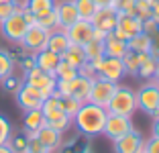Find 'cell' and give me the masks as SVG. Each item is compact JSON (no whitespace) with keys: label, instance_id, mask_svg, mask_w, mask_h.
<instances>
[{"label":"cell","instance_id":"1","mask_svg":"<svg viewBox=\"0 0 159 153\" xmlns=\"http://www.w3.org/2000/svg\"><path fill=\"white\" fill-rule=\"evenodd\" d=\"M106 116H108V110L104 106L84 102L80 106V110L75 112V116L71 118V123L84 137H98V135H102Z\"/></svg>","mask_w":159,"mask_h":153},{"label":"cell","instance_id":"2","mask_svg":"<svg viewBox=\"0 0 159 153\" xmlns=\"http://www.w3.org/2000/svg\"><path fill=\"white\" fill-rule=\"evenodd\" d=\"M106 110H108V114H120V116H131L133 118V114L139 110L135 90L129 88V86H120V84H118V88H116V92L112 94Z\"/></svg>","mask_w":159,"mask_h":153},{"label":"cell","instance_id":"3","mask_svg":"<svg viewBox=\"0 0 159 153\" xmlns=\"http://www.w3.org/2000/svg\"><path fill=\"white\" fill-rule=\"evenodd\" d=\"M135 94H137L139 110H143L151 118H155L159 114V84L155 80H147L139 90H135Z\"/></svg>","mask_w":159,"mask_h":153},{"label":"cell","instance_id":"4","mask_svg":"<svg viewBox=\"0 0 159 153\" xmlns=\"http://www.w3.org/2000/svg\"><path fill=\"white\" fill-rule=\"evenodd\" d=\"M118 84L116 82H110V80L102 78V76H96L92 80V88H90V100L92 104H98V106H108V102L112 98V94L116 92Z\"/></svg>","mask_w":159,"mask_h":153},{"label":"cell","instance_id":"5","mask_svg":"<svg viewBox=\"0 0 159 153\" xmlns=\"http://www.w3.org/2000/svg\"><path fill=\"white\" fill-rule=\"evenodd\" d=\"M25 84H29V86L37 88L45 98H49L53 92H55L57 80H55V76L47 74V72L39 70V67H33V70L25 72Z\"/></svg>","mask_w":159,"mask_h":153},{"label":"cell","instance_id":"6","mask_svg":"<svg viewBox=\"0 0 159 153\" xmlns=\"http://www.w3.org/2000/svg\"><path fill=\"white\" fill-rule=\"evenodd\" d=\"M29 25L25 21L23 12H14L12 16H8L6 21L0 23V33H2V37L8 39L12 43H20V39L25 37V33H27Z\"/></svg>","mask_w":159,"mask_h":153},{"label":"cell","instance_id":"7","mask_svg":"<svg viewBox=\"0 0 159 153\" xmlns=\"http://www.w3.org/2000/svg\"><path fill=\"white\" fill-rule=\"evenodd\" d=\"M139 33H143V21L137 14H118L116 27L112 31L114 37L122 39V41H129L135 35H139Z\"/></svg>","mask_w":159,"mask_h":153},{"label":"cell","instance_id":"8","mask_svg":"<svg viewBox=\"0 0 159 153\" xmlns=\"http://www.w3.org/2000/svg\"><path fill=\"white\" fill-rule=\"evenodd\" d=\"M135 129L133 127V118L131 116H120V114H108L106 116V123H104V129H102V135L108 137L110 141L118 139L122 135L131 133Z\"/></svg>","mask_w":159,"mask_h":153},{"label":"cell","instance_id":"9","mask_svg":"<svg viewBox=\"0 0 159 153\" xmlns=\"http://www.w3.org/2000/svg\"><path fill=\"white\" fill-rule=\"evenodd\" d=\"M47 39H49V33H47L45 29L33 25V27L27 29L25 37L20 39V45H23L25 51H29L31 55H35V53H39V51L47 49Z\"/></svg>","mask_w":159,"mask_h":153},{"label":"cell","instance_id":"10","mask_svg":"<svg viewBox=\"0 0 159 153\" xmlns=\"http://www.w3.org/2000/svg\"><path fill=\"white\" fill-rule=\"evenodd\" d=\"M143 145H145V139L135 129L131 133H126V135H122V137L112 141L114 153H143Z\"/></svg>","mask_w":159,"mask_h":153},{"label":"cell","instance_id":"11","mask_svg":"<svg viewBox=\"0 0 159 153\" xmlns=\"http://www.w3.org/2000/svg\"><path fill=\"white\" fill-rule=\"evenodd\" d=\"M43 100H45V96H43L37 88H33V86H29V84H25V82H23V86L16 90V102H19V106L23 108L25 112L41 108Z\"/></svg>","mask_w":159,"mask_h":153},{"label":"cell","instance_id":"12","mask_svg":"<svg viewBox=\"0 0 159 153\" xmlns=\"http://www.w3.org/2000/svg\"><path fill=\"white\" fill-rule=\"evenodd\" d=\"M116 21H118V12L116 10H114L112 6H104V8H96V12H94V16L90 19V23H92L94 29L104 31L108 35V33L114 31Z\"/></svg>","mask_w":159,"mask_h":153},{"label":"cell","instance_id":"13","mask_svg":"<svg viewBox=\"0 0 159 153\" xmlns=\"http://www.w3.org/2000/svg\"><path fill=\"white\" fill-rule=\"evenodd\" d=\"M66 35L71 45H86L94 35V27L90 21H75L71 27L66 29Z\"/></svg>","mask_w":159,"mask_h":153},{"label":"cell","instance_id":"14","mask_svg":"<svg viewBox=\"0 0 159 153\" xmlns=\"http://www.w3.org/2000/svg\"><path fill=\"white\" fill-rule=\"evenodd\" d=\"M98 76H102V78L110 80V82H116L122 78L125 74V65H122V59H116V57H102V61H100L98 65Z\"/></svg>","mask_w":159,"mask_h":153},{"label":"cell","instance_id":"15","mask_svg":"<svg viewBox=\"0 0 159 153\" xmlns=\"http://www.w3.org/2000/svg\"><path fill=\"white\" fill-rule=\"evenodd\" d=\"M55 12H57V21H59V29H63V31L67 27H71L75 21H80L74 0H59V2H55Z\"/></svg>","mask_w":159,"mask_h":153},{"label":"cell","instance_id":"16","mask_svg":"<svg viewBox=\"0 0 159 153\" xmlns=\"http://www.w3.org/2000/svg\"><path fill=\"white\" fill-rule=\"evenodd\" d=\"M61 135H63V133L51 129L49 125H45V127H41V129L35 133V137L41 141V145L45 147V151L53 153V151H57V149L61 147V141H63V137H61Z\"/></svg>","mask_w":159,"mask_h":153},{"label":"cell","instance_id":"17","mask_svg":"<svg viewBox=\"0 0 159 153\" xmlns=\"http://www.w3.org/2000/svg\"><path fill=\"white\" fill-rule=\"evenodd\" d=\"M59 61H61V57L57 55V53H53V51H49V49H43V51H39V53H35V65H37L39 70L51 74V76H53V72H55V67L59 65Z\"/></svg>","mask_w":159,"mask_h":153},{"label":"cell","instance_id":"18","mask_svg":"<svg viewBox=\"0 0 159 153\" xmlns=\"http://www.w3.org/2000/svg\"><path fill=\"white\" fill-rule=\"evenodd\" d=\"M126 51H129L126 41L114 37L112 33H108L106 39H104V55H106V57H116V59H122V55H125Z\"/></svg>","mask_w":159,"mask_h":153},{"label":"cell","instance_id":"19","mask_svg":"<svg viewBox=\"0 0 159 153\" xmlns=\"http://www.w3.org/2000/svg\"><path fill=\"white\" fill-rule=\"evenodd\" d=\"M70 47V39H67L66 31L63 29H55V31L49 33V39H47V49L53 51V53H57V55L61 57V53Z\"/></svg>","mask_w":159,"mask_h":153},{"label":"cell","instance_id":"20","mask_svg":"<svg viewBox=\"0 0 159 153\" xmlns=\"http://www.w3.org/2000/svg\"><path fill=\"white\" fill-rule=\"evenodd\" d=\"M45 125H47V121H45V114L41 112V108L25 112V118H23L25 133H37V131L41 129V127H45Z\"/></svg>","mask_w":159,"mask_h":153},{"label":"cell","instance_id":"21","mask_svg":"<svg viewBox=\"0 0 159 153\" xmlns=\"http://www.w3.org/2000/svg\"><path fill=\"white\" fill-rule=\"evenodd\" d=\"M126 47L133 53H149L151 47H153V37L147 33H139V35H135L133 39L126 41Z\"/></svg>","mask_w":159,"mask_h":153},{"label":"cell","instance_id":"22","mask_svg":"<svg viewBox=\"0 0 159 153\" xmlns=\"http://www.w3.org/2000/svg\"><path fill=\"white\" fill-rule=\"evenodd\" d=\"M61 61H66V63L74 65L75 70H78L80 65L84 63V61H88V59H86V55H84L82 45H71V43H70V47L61 53Z\"/></svg>","mask_w":159,"mask_h":153},{"label":"cell","instance_id":"23","mask_svg":"<svg viewBox=\"0 0 159 153\" xmlns=\"http://www.w3.org/2000/svg\"><path fill=\"white\" fill-rule=\"evenodd\" d=\"M155 72H157V61H155L149 53H145V55H143V59H141V63H139V70H137V78L153 80Z\"/></svg>","mask_w":159,"mask_h":153},{"label":"cell","instance_id":"24","mask_svg":"<svg viewBox=\"0 0 159 153\" xmlns=\"http://www.w3.org/2000/svg\"><path fill=\"white\" fill-rule=\"evenodd\" d=\"M82 49H84V55H86V59H88V61L104 57V41H96V39H90L86 45H82Z\"/></svg>","mask_w":159,"mask_h":153},{"label":"cell","instance_id":"25","mask_svg":"<svg viewBox=\"0 0 159 153\" xmlns=\"http://www.w3.org/2000/svg\"><path fill=\"white\" fill-rule=\"evenodd\" d=\"M145 53H133V51H126L122 55V65H125V74L129 76H137V70H139V63L143 59Z\"/></svg>","mask_w":159,"mask_h":153},{"label":"cell","instance_id":"26","mask_svg":"<svg viewBox=\"0 0 159 153\" xmlns=\"http://www.w3.org/2000/svg\"><path fill=\"white\" fill-rule=\"evenodd\" d=\"M53 8H55V0H27V10L35 16H41Z\"/></svg>","mask_w":159,"mask_h":153},{"label":"cell","instance_id":"27","mask_svg":"<svg viewBox=\"0 0 159 153\" xmlns=\"http://www.w3.org/2000/svg\"><path fill=\"white\" fill-rule=\"evenodd\" d=\"M35 25H37V27H41V29H45L47 33H51V31H55V29H59V21H57L55 8L49 10V12H45V14H41V16H37Z\"/></svg>","mask_w":159,"mask_h":153},{"label":"cell","instance_id":"28","mask_svg":"<svg viewBox=\"0 0 159 153\" xmlns=\"http://www.w3.org/2000/svg\"><path fill=\"white\" fill-rule=\"evenodd\" d=\"M74 4H75V10H78L80 21H90L96 12V8H98L94 4V0H74Z\"/></svg>","mask_w":159,"mask_h":153},{"label":"cell","instance_id":"29","mask_svg":"<svg viewBox=\"0 0 159 153\" xmlns=\"http://www.w3.org/2000/svg\"><path fill=\"white\" fill-rule=\"evenodd\" d=\"M53 76H55V80H66V82H70V80L78 78V70H75L74 65L66 63V61H59V65L55 67Z\"/></svg>","mask_w":159,"mask_h":153},{"label":"cell","instance_id":"30","mask_svg":"<svg viewBox=\"0 0 159 153\" xmlns=\"http://www.w3.org/2000/svg\"><path fill=\"white\" fill-rule=\"evenodd\" d=\"M12 72H14V57L8 51L0 49V80L6 76H12Z\"/></svg>","mask_w":159,"mask_h":153},{"label":"cell","instance_id":"31","mask_svg":"<svg viewBox=\"0 0 159 153\" xmlns=\"http://www.w3.org/2000/svg\"><path fill=\"white\" fill-rule=\"evenodd\" d=\"M47 125L51 127V129H55V131H59V133H66L67 129H70L74 123H71V118L63 112V114H59V116H55V118H49L47 121Z\"/></svg>","mask_w":159,"mask_h":153},{"label":"cell","instance_id":"32","mask_svg":"<svg viewBox=\"0 0 159 153\" xmlns=\"http://www.w3.org/2000/svg\"><path fill=\"white\" fill-rule=\"evenodd\" d=\"M8 145L14 153H29V139L27 135H16V137H10L8 139Z\"/></svg>","mask_w":159,"mask_h":153},{"label":"cell","instance_id":"33","mask_svg":"<svg viewBox=\"0 0 159 153\" xmlns=\"http://www.w3.org/2000/svg\"><path fill=\"white\" fill-rule=\"evenodd\" d=\"M80 106H82L80 100H75V98H71V96H61V108H63V112H66L70 118L75 116V112L80 110Z\"/></svg>","mask_w":159,"mask_h":153},{"label":"cell","instance_id":"34","mask_svg":"<svg viewBox=\"0 0 159 153\" xmlns=\"http://www.w3.org/2000/svg\"><path fill=\"white\" fill-rule=\"evenodd\" d=\"M135 2L137 0H112V8L118 14H135Z\"/></svg>","mask_w":159,"mask_h":153},{"label":"cell","instance_id":"35","mask_svg":"<svg viewBox=\"0 0 159 153\" xmlns=\"http://www.w3.org/2000/svg\"><path fill=\"white\" fill-rule=\"evenodd\" d=\"M14 12H20V10H19V2H16V0L0 2V23H2V21H6L8 16H12Z\"/></svg>","mask_w":159,"mask_h":153},{"label":"cell","instance_id":"36","mask_svg":"<svg viewBox=\"0 0 159 153\" xmlns=\"http://www.w3.org/2000/svg\"><path fill=\"white\" fill-rule=\"evenodd\" d=\"M10 137H12V125H10V121L6 116L0 114V145L8 143Z\"/></svg>","mask_w":159,"mask_h":153},{"label":"cell","instance_id":"37","mask_svg":"<svg viewBox=\"0 0 159 153\" xmlns=\"http://www.w3.org/2000/svg\"><path fill=\"white\" fill-rule=\"evenodd\" d=\"M0 84H2V88H4L6 92H14V94H16V90L23 86V82H20L16 76H6V78L0 80Z\"/></svg>","mask_w":159,"mask_h":153},{"label":"cell","instance_id":"38","mask_svg":"<svg viewBox=\"0 0 159 153\" xmlns=\"http://www.w3.org/2000/svg\"><path fill=\"white\" fill-rule=\"evenodd\" d=\"M78 76H82V78H88V80H94L96 76H98V72H96V67H94L92 61H84V63L78 67Z\"/></svg>","mask_w":159,"mask_h":153},{"label":"cell","instance_id":"39","mask_svg":"<svg viewBox=\"0 0 159 153\" xmlns=\"http://www.w3.org/2000/svg\"><path fill=\"white\" fill-rule=\"evenodd\" d=\"M157 29H159V21L155 16H149V19L143 21V33H147V35L153 37L155 33H157Z\"/></svg>","mask_w":159,"mask_h":153},{"label":"cell","instance_id":"40","mask_svg":"<svg viewBox=\"0 0 159 153\" xmlns=\"http://www.w3.org/2000/svg\"><path fill=\"white\" fill-rule=\"evenodd\" d=\"M143 153H159V137H153V135H151L149 139H145Z\"/></svg>","mask_w":159,"mask_h":153},{"label":"cell","instance_id":"41","mask_svg":"<svg viewBox=\"0 0 159 153\" xmlns=\"http://www.w3.org/2000/svg\"><path fill=\"white\" fill-rule=\"evenodd\" d=\"M20 67H23V72H29V70H33V67H37L35 65V55H27L20 59Z\"/></svg>","mask_w":159,"mask_h":153},{"label":"cell","instance_id":"42","mask_svg":"<svg viewBox=\"0 0 159 153\" xmlns=\"http://www.w3.org/2000/svg\"><path fill=\"white\" fill-rule=\"evenodd\" d=\"M92 39H96V41H104V39H106V33H104V31H98V29H94Z\"/></svg>","mask_w":159,"mask_h":153},{"label":"cell","instance_id":"43","mask_svg":"<svg viewBox=\"0 0 159 153\" xmlns=\"http://www.w3.org/2000/svg\"><path fill=\"white\" fill-rule=\"evenodd\" d=\"M94 4L98 6V8H104V6H110V4H112V0H94Z\"/></svg>","mask_w":159,"mask_h":153},{"label":"cell","instance_id":"44","mask_svg":"<svg viewBox=\"0 0 159 153\" xmlns=\"http://www.w3.org/2000/svg\"><path fill=\"white\" fill-rule=\"evenodd\" d=\"M153 137H159V114L153 118Z\"/></svg>","mask_w":159,"mask_h":153},{"label":"cell","instance_id":"45","mask_svg":"<svg viewBox=\"0 0 159 153\" xmlns=\"http://www.w3.org/2000/svg\"><path fill=\"white\" fill-rule=\"evenodd\" d=\"M153 16L159 21V0H155V2H153Z\"/></svg>","mask_w":159,"mask_h":153},{"label":"cell","instance_id":"46","mask_svg":"<svg viewBox=\"0 0 159 153\" xmlns=\"http://www.w3.org/2000/svg\"><path fill=\"white\" fill-rule=\"evenodd\" d=\"M0 153H14V151L10 149L8 143H4V145H0Z\"/></svg>","mask_w":159,"mask_h":153},{"label":"cell","instance_id":"47","mask_svg":"<svg viewBox=\"0 0 159 153\" xmlns=\"http://www.w3.org/2000/svg\"><path fill=\"white\" fill-rule=\"evenodd\" d=\"M153 80L159 84V63H157V72H155V76H153Z\"/></svg>","mask_w":159,"mask_h":153},{"label":"cell","instance_id":"48","mask_svg":"<svg viewBox=\"0 0 159 153\" xmlns=\"http://www.w3.org/2000/svg\"><path fill=\"white\" fill-rule=\"evenodd\" d=\"M82 153H94V151H92L90 147H84V151H82Z\"/></svg>","mask_w":159,"mask_h":153},{"label":"cell","instance_id":"49","mask_svg":"<svg viewBox=\"0 0 159 153\" xmlns=\"http://www.w3.org/2000/svg\"><path fill=\"white\" fill-rule=\"evenodd\" d=\"M0 2H8V0H0Z\"/></svg>","mask_w":159,"mask_h":153},{"label":"cell","instance_id":"50","mask_svg":"<svg viewBox=\"0 0 159 153\" xmlns=\"http://www.w3.org/2000/svg\"><path fill=\"white\" fill-rule=\"evenodd\" d=\"M43 153H47V151H43Z\"/></svg>","mask_w":159,"mask_h":153},{"label":"cell","instance_id":"51","mask_svg":"<svg viewBox=\"0 0 159 153\" xmlns=\"http://www.w3.org/2000/svg\"><path fill=\"white\" fill-rule=\"evenodd\" d=\"M55 2H57V0H55Z\"/></svg>","mask_w":159,"mask_h":153}]
</instances>
